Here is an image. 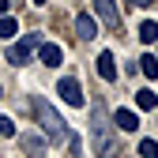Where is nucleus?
Here are the masks:
<instances>
[{
	"label": "nucleus",
	"mask_w": 158,
	"mask_h": 158,
	"mask_svg": "<svg viewBox=\"0 0 158 158\" xmlns=\"http://www.w3.org/2000/svg\"><path fill=\"white\" fill-rule=\"evenodd\" d=\"M90 139H94V154L98 158H117V135L109 128V117H106V106H94L90 113Z\"/></svg>",
	"instance_id": "1"
},
{
	"label": "nucleus",
	"mask_w": 158,
	"mask_h": 158,
	"mask_svg": "<svg viewBox=\"0 0 158 158\" xmlns=\"http://www.w3.org/2000/svg\"><path fill=\"white\" fill-rule=\"evenodd\" d=\"M30 106H34V117H38V124H42V132L49 135V143H64V135H68L64 117L56 113L45 98H30Z\"/></svg>",
	"instance_id": "2"
},
{
	"label": "nucleus",
	"mask_w": 158,
	"mask_h": 158,
	"mask_svg": "<svg viewBox=\"0 0 158 158\" xmlns=\"http://www.w3.org/2000/svg\"><path fill=\"white\" fill-rule=\"evenodd\" d=\"M38 45H42V34H27V38H19V42L8 49V60H11L15 68H19V64H27L30 56H34V49H38Z\"/></svg>",
	"instance_id": "3"
},
{
	"label": "nucleus",
	"mask_w": 158,
	"mask_h": 158,
	"mask_svg": "<svg viewBox=\"0 0 158 158\" xmlns=\"http://www.w3.org/2000/svg\"><path fill=\"white\" fill-rule=\"evenodd\" d=\"M56 90H60V98H64L68 106H75V109L87 102V94H83V87H79V79H75V75H64L60 83H56Z\"/></svg>",
	"instance_id": "4"
},
{
	"label": "nucleus",
	"mask_w": 158,
	"mask_h": 158,
	"mask_svg": "<svg viewBox=\"0 0 158 158\" xmlns=\"http://www.w3.org/2000/svg\"><path fill=\"white\" fill-rule=\"evenodd\" d=\"M94 11H98V19H102L109 30H117V27H121V11H117V0H94Z\"/></svg>",
	"instance_id": "5"
},
{
	"label": "nucleus",
	"mask_w": 158,
	"mask_h": 158,
	"mask_svg": "<svg viewBox=\"0 0 158 158\" xmlns=\"http://www.w3.org/2000/svg\"><path fill=\"white\" fill-rule=\"evenodd\" d=\"M19 143H23L27 158H42V154L49 151V139H42L38 132H23V135H19Z\"/></svg>",
	"instance_id": "6"
},
{
	"label": "nucleus",
	"mask_w": 158,
	"mask_h": 158,
	"mask_svg": "<svg viewBox=\"0 0 158 158\" xmlns=\"http://www.w3.org/2000/svg\"><path fill=\"white\" fill-rule=\"evenodd\" d=\"M75 34H79V42H94V34H98V23H94V15L79 11V15H75Z\"/></svg>",
	"instance_id": "7"
},
{
	"label": "nucleus",
	"mask_w": 158,
	"mask_h": 158,
	"mask_svg": "<svg viewBox=\"0 0 158 158\" xmlns=\"http://www.w3.org/2000/svg\"><path fill=\"white\" fill-rule=\"evenodd\" d=\"M38 56H42V64H45V68H60V64H64V49H60V45H53V42L38 45Z\"/></svg>",
	"instance_id": "8"
},
{
	"label": "nucleus",
	"mask_w": 158,
	"mask_h": 158,
	"mask_svg": "<svg viewBox=\"0 0 158 158\" xmlns=\"http://www.w3.org/2000/svg\"><path fill=\"white\" fill-rule=\"evenodd\" d=\"M113 124L121 128V132H135V128H139V117H135L132 109H117L113 113Z\"/></svg>",
	"instance_id": "9"
},
{
	"label": "nucleus",
	"mask_w": 158,
	"mask_h": 158,
	"mask_svg": "<svg viewBox=\"0 0 158 158\" xmlns=\"http://www.w3.org/2000/svg\"><path fill=\"white\" fill-rule=\"evenodd\" d=\"M98 75H102V79H109V83L117 79V60H113V53H109V49L98 56Z\"/></svg>",
	"instance_id": "10"
},
{
	"label": "nucleus",
	"mask_w": 158,
	"mask_h": 158,
	"mask_svg": "<svg viewBox=\"0 0 158 158\" xmlns=\"http://www.w3.org/2000/svg\"><path fill=\"white\" fill-rule=\"evenodd\" d=\"M139 42H147V45L158 42V23H154V19H147V23L139 27Z\"/></svg>",
	"instance_id": "11"
},
{
	"label": "nucleus",
	"mask_w": 158,
	"mask_h": 158,
	"mask_svg": "<svg viewBox=\"0 0 158 158\" xmlns=\"http://www.w3.org/2000/svg\"><path fill=\"white\" fill-rule=\"evenodd\" d=\"M135 68H143V75H147V79H158V56H151V53H147V56H139V64H135Z\"/></svg>",
	"instance_id": "12"
},
{
	"label": "nucleus",
	"mask_w": 158,
	"mask_h": 158,
	"mask_svg": "<svg viewBox=\"0 0 158 158\" xmlns=\"http://www.w3.org/2000/svg\"><path fill=\"white\" fill-rule=\"evenodd\" d=\"M15 30H19V19L0 15V38H15Z\"/></svg>",
	"instance_id": "13"
},
{
	"label": "nucleus",
	"mask_w": 158,
	"mask_h": 158,
	"mask_svg": "<svg viewBox=\"0 0 158 158\" xmlns=\"http://www.w3.org/2000/svg\"><path fill=\"white\" fill-rule=\"evenodd\" d=\"M135 106H139V109H154L158 106V94L154 90H139V94H135Z\"/></svg>",
	"instance_id": "14"
},
{
	"label": "nucleus",
	"mask_w": 158,
	"mask_h": 158,
	"mask_svg": "<svg viewBox=\"0 0 158 158\" xmlns=\"http://www.w3.org/2000/svg\"><path fill=\"white\" fill-rule=\"evenodd\" d=\"M139 154L143 158H158V143L154 139H139Z\"/></svg>",
	"instance_id": "15"
},
{
	"label": "nucleus",
	"mask_w": 158,
	"mask_h": 158,
	"mask_svg": "<svg viewBox=\"0 0 158 158\" xmlns=\"http://www.w3.org/2000/svg\"><path fill=\"white\" fill-rule=\"evenodd\" d=\"M8 135H15V124L8 121V117H0V139H8Z\"/></svg>",
	"instance_id": "16"
},
{
	"label": "nucleus",
	"mask_w": 158,
	"mask_h": 158,
	"mask_svg": "<svg viewBox=\"0 0 158 158\" xmlns=\"http://www.w3.org/2000/svg\"><path fill=\"white\" fill-rule=\"evenodd\" d=\"M128 4H132V8H151L154 0H128Z\"/></svg>",
	"instance_id": "17"
},
{
	"label": "nucleus",
	"mask_w": 158,
	"mask_h": 158,
	"mask_svg": "<svg viewBox=\"0 0 158 158\" xmlns=\"http://www.w3.org/2000/svg\"><path fill=\"white\" fill-rule=\"evenodd\" d=\"M4 11H8V0H0V15H4Z\"/></svg>",
	"instance_id": "18"
},
{
	"label": "nucleus",
	"mask_w": 158,
	"mask_h": 158,
	"mask_svg": "<svg viewBox=\"0 0 158 158\" xmlns=\"http://www.w3.org/2000/svg\"><path fill=\"white\" fill-rule=\"evenodd\" d=\"M34 4H38V8H42V4H49V0H34Z\"/></svg>",
	"instance_id": "19"
},
{
	"label": "nucleus",
	"mask_w": 158,
	"mask_h": 158,
	"mask_svg": "<svg viewBox=\"0 0 158 158\" xmlns=\"http://www.w3.org/2000/svg\"><path fill=\"white\" fill-rule=\"evenodd\" d=\"M154 45H158V42H154Z\"/></svg>",
	"instance_id": "20"
}]
</instances>
